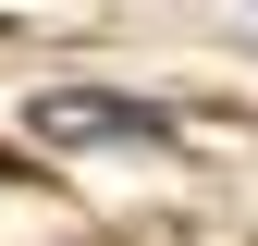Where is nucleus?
Masks as SVG:
<instances>
[{
  "mask_svg": "<svg viewBox=\"0 0 258 246\" xmlns=\"http://www.w3.org/2000/svg\"><path fill=\"white\" fill-rule=\"evenodd\" d=\"M49 148H86V136H123V148H160V111H136V99H37L25 111Z\"/></svg>",
  "mask_w": 258,
  "mask_h": 246,
  "instance_id": "f257e3e1",
  "label": "nucleus"
}]
</instances>
